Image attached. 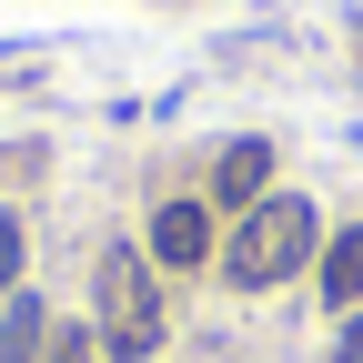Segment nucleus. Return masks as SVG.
I'll use <instances>...</instances> for the list:
<instances>
[{
  "mask_svg": "<svg viewBox=\"0 0 363 363\" xmlns=\"http://www.w3.org/2000/svg\"><path fill=\"white\" fill-rule=\"evenodd\" d=\"M262 182H272V142H233V152H222V172H212V192L222 202H262Z\"/></svg>",
  "mask_w": 363,
  "mask_h": 363,
  "instance_id": "39448f33",
  "label": "nucleus"
},
{
  "mask_svg": "<svg viewBox=\"0 0 363 363\" xmlns=\"http://www.w3.org/2000/svg\"><path fill=\"white\" fill-rule=\"evenodd\" d=\"M152 262H172V272L212 262V212H202V202H162V212H152Z\"/></svg>",
  "mask_w": 363,
  "mask_h": 363,
  "instance_id": "7ed1b4c3",
  "label": "nucleus"
},
{
  "mask_svg": "<svg viewBox=\"0 0 363 363\" xmlns=\"http://www.w3.org/2000/svg\"><path fill=\"white\" fill-rule=\"evenodd\" d=\"M11 283H21V222L0 212V293H11Z\"/></svg>",
  "mask_w": 363,
  "mask_h": 363,
  "instance_id": "0eeeda50",
  "label": "nucleus"
},
{
  "mask_svg": "<svg viewBox=\"0 0 363 363\" xmlns=\"http://www.w3.org/2000/svg\"><path fill=\"white\" fill-rule=\"evenodd\" d=\"M40 343H51V303L11 293V303H0V363H40Z\"/></svg>",
  "mask_w": 363,
  "mask_h": 363,
  "instance_id": "20e7f679",
  "label": "nucleus"
},
{
  "mask_svg": "<svg viewBox=\"0 0 363 363\" xmlns=\"http://www.w3.org/2000/svg\"><path fill=\"white\" fill-rule=\"evenodd\" d=\"M51 363H91V333H51Z\"/></svg>",
  "mask_w": 363,
  "mask_h": 363,
  "instance_id": "6e6552de",
  "label": "nucleus"
},
{
  "mask_svg": "<svg viewBox=\"0 0 363 363\" xmlns=\"http://www.w3.org/2000/svg\"><path fill=\"white\" fill-rule=\"evenodd\" d=\"M313 233H323V222H313V202H303V192H262V202L242 212V233L222 242V272H233L242 293H272L283 272H303V262H313Z\"/></svg>",
  "mask_w": 363,
  "mask_h": 363,
  "instance_id": "f257e3e1",
  "label": "nucleus"
},
{
  "mask_svg": "<svg viewBox=\"0 0 363 363\" xmlns=\"http://www.w3.org/2000/svg\"><path fill=\"white\" fill-rule=\"evenodd\" d=\"M333 353H343V363H363V323H343V343H333Z\"/></svg>",
  "mask_w": 363,
  "mask_h": 363,
  "instance_id": "1a4fd4ad",
  "label": "nucleus"
},
{
  "mask_svg": "<svg viewBox=\"0 0 363 363\" xmlns=\"http://www.w3.org/2000/svg\"><path fill=\"white\" fill-rule=\"evenodd\" d=\"M323 303H333V313H343V303H363V222L323 242Z\"/></svg>",
  "mask_w": 363,
  "mask_h": 363,
  "instance_id": "423d86ee",
  "label": "nucleus"
},
{
  "mask_svg": "<svg viewBox=\"0 0 363 363\" xmlns=\"http://www.w3.org/2000/svg\"><path fill=\"white\" fill-rule=\"evenodd\" d=\"M101 353H121V363H142V353H162V293H152V272H142V252H101Z\"/></svg>",
  "mask_w": 363,
  "mask_h": 363,
  "instance_id": "f03ea898",
  "label": "nucleus"
}]
</instances>
